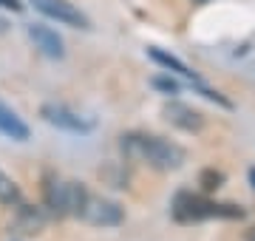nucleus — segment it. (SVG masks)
Masks as SVG:
<instances>
[{"label": "nucleus", "mask_w": 255, "mask_h": 241, "mask_svg": "<svg viewBox=\"0 0 255 241\" xmlns=\"http://www.w3.org/2000/svg\"><path fill=\"white\" fill-rule=\"evenodd\" d=\"M0 204H20V187L17 182L11 176H6L3 170H0Z\"/></svg>", "instance_id": "obj_10"}, {"label": "nucleus", "mask_w": 255, "mask_h": 241, "mask_svg": "<svg viewBox=\"0 0 255 241\" xmlns=\"http://www.w3.org/2000/svg\"><path fill=\"white\" fill-rule=\"evenodd\" d=\"M40 117L54 125L60 130H68V133H91L94 130V120L91 117H82L80 111H74L68 105H57V102H46L40 108Z\"/></svg>", "instance_id": "obj_5"}, {"label": "nucleus", "mask_w": 255, "mask_h": 241, "mask_svg": "<svg viewBox=\"0 0 255 241\" xmlns=\"http://www.w3.org/2000/svg\"><path fill=\"white\" fill-rule=\"evenodd\" d=\"M173 216L179 222H201V219H241L244 210L236 204H216L193 193H182L173 204Z\"/></svg>", "instance_id": "obj_2"}, {"label": "nucleus", "mask_w": 255, "mask_h": 241, "mask_svg": "<svg viewBox=\"0 0 255 241\" xmlns=\"http://www.w3.org/2000/svg\"><path fill=\"white\" fill-rule=\"evenodd\" d=\"M26 31H28V40L34 43V48L43 57H48V60H63V57H65V43H63V37H60L51 26L31 23Z\"/></svg>", "instance_id": "obj_7"}, {"label": "nucleus", "mask_w": 255, "mask_h": 241, "mask_svg": "<svg viewBox=\"0 0 255 241\" xmlns=\"http://www.w3.org/2000/svg\"><path fill=\"white\" fill-rule=\"evenodd\" d=\"M77 219H82L85 224H91V227H117V224L125 222V210L119 207L117 202H111L105 196H85V202H82L80 213Z\"/></svg>", "instance_id": "obj_4"}, {"label": "nucleus", "mask_w": 255, "mask_h": 241, "mask_svg": "<svg viewBox=\"0 0 255 241\" xmlns=\"http://www.w3.org/2000/svg\"><path fill=\"white\" fill-rule=\"evenodd\" d=\"M0 133L11 142H28V136H31L28 125L17 117V111H11L6 102H0Z\"/></svg>", "instance_id": "obj_9"}, {"label": "nucleus", "mask_w": 255, "mask_h": 241, "mask_svg": "<svg viewBox=\"0 0 255 241\" xmlns=\"http://www.w3.org/2000/svg\"><path fill=\"white\" fill-rule=\"evenodd\" d=\"M250 185H253V190H255V167L250 170Z\"/></svg>", "instance_id": "obj_14"}, {"label": "nucleus", "mask_w": 255, "mask_h": 241, "mask_svg": "<svg viewBox=\"0 0 255 241\" xmlns=\"http://www.w3.org/2000/svg\"><path fill=\"white\" fill-rule=\"evenodd\" d=\"M43 196H46V207L51 213L77 216L82 202H85V196H88V190H85V185L71 182V179H48Z\"/></svg>", "instance_id": "obj_3"}, {"label": "nucleus", "mask_w": 255, "mask_h": 241, "mask_svg": "<svg viewBox=\"0 0 255 241\" xmlns=\"http://www.w3.org/2000/svg\"><path fill=\"white\" fill-rule=\"evenodd\" d=\"M0 9H9V11H23V3H20V0H0Z\"/></svg>", "instance_id": "obj_12"}, {"label": "nucleus", "mask_w": 255, "mask_h": 241, "mask_svg": "<svg viewBox=\"0 0 255 241\" xmlns=\"http://www.w3.org/2000/svg\"><path fill=\"white\" fill-rule=\"evenodd\" d=\"M119 148H122L125 159L139 162V165H147V167H153V170H162V173L179 170L187 162V150L182 145H176L170 139H162V136H153V133H139V130L122 133Z\"/></svg>", "instance_id": "obj_1"}, {"label": "nucleus", "mask_w": 255, "mask_h": 241, "mask_svg": "<svg viewBox=\"0 0 255 241\" xmlns=\"http://www.w3.org/2000/svg\"><path fill=\"white\" fill-rule=\"evenodd\" d=\"M43 17L57 20L60 26H71V28H91V20L85 11H80L74 3L68 0H28Z\"/></svg>", "instance_id": "obj_6"}, {"label": "nucleus", "mask_w": 255, "mask_h": 241, "mask_svg": "<svg viewBox=\"0 0 255 241\" xmlns=\"http://www.w3.org/2000/svg\"><path fill=\"white\" fill-rule=\"evenodd\" d=\"M162 114L170 125H176V128H182V130H190V133L204 128V117H201L196 108L184 105V102H167Z\"/></svg>", "instance_id": "obj_8"}, {"label": "nucleus", "mask_w": 255, "mask_h": 241, "mask_svg": "<svg viewBox=\"0 0 255 241\" xmlns=\"http://www.w3.org/2000/svg\"><path fill=\"white\" fill-rule=\"evenodd\" d=\"M150 85H153V88H159V91H164V94H179V91H182V85L176 83L173 77H153V80H150Z\"/></svg>", "instance_id": "obj_11"}, {"label": "nucleus", "mask_w": 255, "mask_h": 241, "mask_svg": "<svg viewBox=\"0 0 255 241\" xmlns=\"http://www.w3.org/2000/svg\"><path fill=\"white\" fill-rule=\"evenodd\" d=\"M6 31H9V20L0 14V34H6Z\"/></svg>", "instance_id": "obj_13"}]
</instances>
